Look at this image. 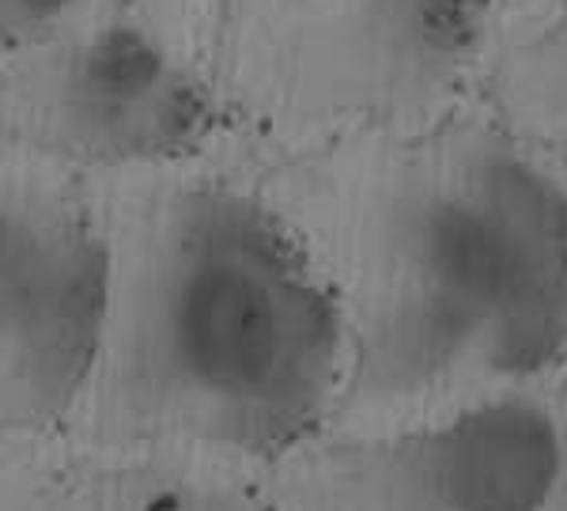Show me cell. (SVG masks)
<instances>
[{
	"instance_id": "obj_1",
	"label": "cell",
	"mask_w": 567,
	"mask_h": 511,
	"mask_svg": "<svg viewBox=\"0 0 567 511\" xmlns=\"http://www.w3.org/2000/svg\"><path fill=\"white\" fill-rule=\"evenodd\" d=\"M349 315L261 201L219 182L152 197L114 251L91 387L110 440L284 454L349 382Z\"/></svg>"
},
{
	"instance_id": "obj_2",
	"label": "cell",
	"mask_w": 567,
	"mask_h": 511,
	"mask_svg": "<svg viewBox=\"0 0 567 511\" xmlns=\"http://www.w3.org/2000/svg\"><path fill=\"white\" fill-rule=\"evenodd\" d=\"M352 266L349 406L507 387L567 352V186L496 130L465 125L390 160Z\"/></svg>"
},
{
	"instance_id": "obj_3",
	"label": "cell",
	"mask_w": 567,
	"mask_h": 511,
	"mask_svg": "<svg viewBox=\"0 0 567 511\" xmlns=\"http://www.w3.org/2000/svg\"><path fill=\"white\" fill-rule=\"evenodd\" d=\"M114 307V246L61 182L4 171L0 413L42 432L91 395Z\"/></svg>"
},
{
	"instance_id": "obj_4",
	"label": "cell",
	"mask_w": 567,
	"mask_h": 511,
	"mask_svg": "<svg viewBox=\"0 0 567 511\" xmlns=\"http://www.w3.org/2000/svg\"><path fill=\"white\" fill-rule=\"evenodd\" d=\"M564 478L553 413L523 395L318 451L291 511H542Z\"/></svg>"
},
{
	"instance_id": "obj_5",
	"label": "cell",
	"mask_w": 567,
	"mask_h": 511,
	"mask_svg": "<svg viewBox=\"0 0 567 511\" xmlns=\"http://www.w3.org/2000/svg\"><path fill=\"white\" fill-rule=\"evenodd\" d=\"M16 65L4 114L39 152L87 163H152L186 152L208 125V99L163 34L106 20L39 42Z\"/></svg>"
},
{
	"instance_id": "obj_6",
	"label": "cell",
	"mask_w": 567,
	"mask_h": 511,
	"mask_svg": "<svg viewBox=\"0 0 567 511\" xmlns=\"http://www.w3.org/2000/svg\"><path fill=\"white\" fill-rule=\"evenodd\" d=\"M481 34L484 0H341L303 58L322 103L386 111L451 88Z\"/></svg>"
},
{
	"instance_id": "obj_7",
	"label": "cell",
	"mask_w": 567,
	"mask_h": 511,
	"mask_svg": "<svg viewBox=\"0 0 567 511\" xmlns=\"http://www.w3.org/2000/svg\"><path fill=\"white\" fill-rule=\"evenodd\" d=\"M31 511H265L231 486L182 478L175 470H106L58 489Z\"/></svg>"
},
{
	"instance_id": "obj_8",
	"label": "cell",
	"mask_w": 567,
	"mask_h": 511,
	"mask_svg": "<svg viewBox=\"0 0 567 511\" xmlns=\"http://www.w3.org/2000/svg\"><path fill=\"white\" fill-rule=\"evenodd\" d=\"M523 111L567 133V23L523 58L515 76Z\"/></svg>"
},
{
	"instance_id": "obj_9",
	"label": "cell",
	"mask_w": 567,
	"mask_h": 511,
	"mask_svg": "<svg viewBox=\"0 0 567 511\" xmlns=\"http://www.w3.org/2000/svg\"><path fill=\"white\" fill-rule=\"evenodd\" d=\"M87 0H0V20H4V45L27 50L58 39V31L72 16L84 8Z\"/></svg>"
},
{
	"instance_id": "obj_10",
	"label": "cell",
	"mask_w": 567,
	"mask_h": 511,
	"mask_svg": "<svg viewBox=\"0 0 567 511\" xmlns=\"http://www.w3.org/2000/svg\"><path fill=\"white\" fill-rule=\"evenodd\" d=\"M542 511H567V470H564L560 486H556V492H553V500H548Z\"/></svg>"
},
{
	"instance_id": "obj_11",
	"label": "cell",
	"mask_w": 567,
	"mask_h": 511,
	"mask_svg": "<svg viewBox=\"0 0 567 511\" xmlns=\"http://www.w3.org/2000/svg\"><path fill=\"white\" fill-rule=\"evenodd\" d=\"M288 4H303V0H288Z\"/></svg>"
}]
</instances>
